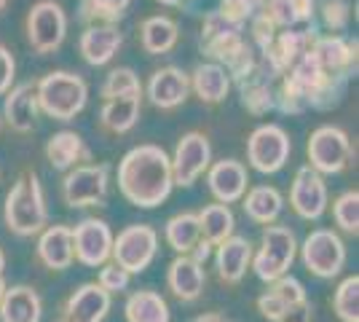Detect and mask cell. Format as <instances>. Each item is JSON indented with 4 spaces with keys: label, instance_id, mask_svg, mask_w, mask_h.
Segmentation results:
<instances>
[{
    "label": "cell",
    "instance_id": "45",
    "mask_svg": "<svg viewBox=\"0 0 359 322\" xmlns=\"http://www.w3.org/2000/svg\"><path fill=\"white\" fill-rule=\"evenodd\" d=\"M14 78H16V62L14 54L8 48L0 43V97L8 92L14 86Z\"/></svg>",
    "mask_w": 359,
    "mask_h": 322
},
{
    "label": "cell",
    "instance_id": "18",
    "mask_svg": "<svg viewBox=\"0 0 359 322\" xmlns=\"http://www.w3.org/2000/svg\"><path fill=\"white\" fill-rule=\"evenodd\" d=\"M188 94H191V78L175 65L156 70L148 81V100L161 110L180 107L188 100Z\"/></svg>",
    "mask_w": 359,
    "mask_h": 322
},
{
    "label": "cell",
    "instance_id": "21",
    "mask_svg": "<svg viewBox=\"0 0 359 322\" xmlns=\"http://www.w3.org/2000/svg\"><path fill=\"white\" fill-rule=\"evenodd\" d=\"M38 97H35V83H19L14 89L6 92V102H3V119L6 123L19 132V135H27L35 129V121H38Z\"/></svg>",
    "mask_w": 359,
    "mask_h": 322
},
{
    "label": "cell",
    "instance_id": "14",
    "mask_svg": "<svg viewBox=\"0 0 359 322\" xmlns=\"http://www.w3.org/2000/svg\"><path fill=\"white\" fill-rule=\"evenodd\" d=\"M110 250H113V231L105 220L86 217L73 229V253L78 263L100 269L102 263L110 261Z\"/></svg>",
    "mask_w": 359,
    "mask_h": 322
},
{
    "label": "cell",
    "instance_id": "50",
    "mask_svg": "<svg viewBox=\"0 0 359 322\" xmlns=\"http://www.w3.org/2000/svg\"><path fill=\"white\" fill-rule=\"evenodd\" d=\"M266 3H269V0H255V6H257V11H260V8L266 6Z\"/></svg>",
    "mask_w": 359,
    "mask_h": 322
},
{
    "label": "cell",
    "instance_id": "35",
    "mask_svg": "<svg viewBox=\"0 0 359 322\" xmlns=\"http://www.w3.org/2000/svg\"><path fill=\"white\" fill-rule=\"evenodd\" d=\"M126 322H169V304L156 290H137L126 301Z\"/></svg>",
    "mask_w": 359,
    "mask_h": 322
},
{
    "label": "cell",
    "instance_id": "24",
    "mask_svg": "<svg viewBox=\"0 0 359 322\" xmlns=\"http://www.w3.org/2000/svg\"><path fill=\"white\" fill-rule=\"evenodd\" d=\"M204 282H207L204 263H198L194 255H177L169 263L166 285L180 301H196L204 293Z\"/></svg>",
    "mask_w": 359,
    "mask_h": 322
},
{
    "label": "cell",
    "instance_id": "20",
    "mask_svg": "<svg viewBox=\"0 0 359 322\" xmlns=\"http://www.w3.org/2000/svg\"><path fill=\"white\" fill-rule=\"evenodd\" d=\"M252 263V242L247 236H228L215 247V269L225 285H236Z\"/></svg>",
    "mask_w": 359,
    "mask_h": 322
},
{
    "label": "cell",
    "instance_id": "32",
    "mask_svg": "<svg viewBox=\"0 0 359 322\" xmlns=\"http://www.w3.org/2000/svg\"><path fill=\"white\" fill-rule=\"evenodd\" d=\"M198 215V229H201V239L207 245L217 247L220 242H225L228 236H233V229H236V217L231 213L228 204H207Z\"/></svg>",
    "mask_w": 359,
    "mask_h": 322
},
{
    "label": "cell",
    "instance_id": "29",
    "mask_svg": "<svg viewBox=\"0 0 359 322\" xmlns=\"http://www.w3.org/2000/svg\"><path fill=\"white\" fill-rule=\"evenodd\" d=\"M260 14L269 19L271 25L279 27H306L314 25V0H269Z\"/></svg>",
    "mask_w": 359,
    "mask_h": 322
},
{
    "label": "cell",
    "instance_id": "34",
    "mask_svg": "<svg viewBox=\"0 0 359 322\" xmlns=\"http://www.w3.org/2000/svg\"><path fill=\"white\" fill-rule=\"evenodd\" d=\"M166 242L177 255H194V250L201 242L198 229V215L196 213H177L166 223Z\"/></svg>",
    "mask_w": 359,
    "mask_h": 322
},
{
    "label": "cell",
    "instance_id": "16",
    "mask_svg": "<svg viewBox=\"0 0 359 322\" xmlns=\"http://www.w3.org/2000/svg\"><path fill=\"white\" fill-rule=\"evenodd\" d=\"M110 311V293L97 282H86L62 304L57 322H102Z\"/></svg>",
    "mask_w": 359,
    "mask_h": 322
},
{
    "label": "cell",
    "instance_id": "40",
    "mask_svg": "<svg viewBox=\"0 0 359 322\" xmlns=\"http://www.w3.org/2000/svg\"><path fill=\"white\" fill-rule=\"evenodd\" d=\"M129 282H132V274L126 271V269H121L118 263H102L100 266V276H97V285L102 288L105 293L110 295H116V293H123L129 288Z\"/></svg>",
    "mask_w": 359,
    "mask_h": 322
},
{
    "label": "cell",
    "instance_id": "48",
    "mask_svg": "<svg viewBox=\"0 0 359 322\" xmlns=\"http://www.w3.org/2000/svg\"><path fill=\"white\" fill-rule=\"evenodd\" d=\"M3 269H6V258H3V250H0V298L6 293V279H3Z\"/></svg>",
    "mask_w": 359,
    "mask_h": 322
},
{
    "label": "cell",
    "instance_id": "47",
    "mask_svg": "<svg viewBox=\"0 0 359 322\" xmlns=\"http://www.w3.org/2000/svg\"><path fill=\"white\" fill-rule=\"evenodd\" d=\"M191 322H231L225 314H217V311H207V314H198Z\"/></svg>",
    "mask_w": 359,
    "mask_h": 322
},
{
    "label": "cell",
    "instance_id": "10",
    "mask_svg": "<svg viewBox=\"0 0 359 322\" xmlns=\"http://www.w3.org/2000/svg\"><path fill=\"white\" fill-rule=\"evenodd\" d=\"M300 258L306 269L319 279H332L341 274L346 263V245L344 239L330 229H316L306 236L300 247Z\"/></svg>",
    "mask_w": 359,
    "mask_h": 322
},
{
    "label": "cell",
    "instance_id": "42",
    "mask_svg": "<svg viewBox=\"0 0 359 322\" xmlns=\"http://www.w3.org/2000/svg\"><path fill=\"white\" fill-rule=\"evenodd\" d=\"M217 14L223 16V19H228V22L244 27V22H250L257 14V6H255V0H220Z\"/></svg>",
    "mask_w": 359,
    "mask_h": 322
},
{
    "label": "cell",
    "instance_id": "17",
    "mask_svg": "<svg viewBox=\"0 0 359 322\" xmlns=\"http://www.w3.org/2000/svg\"><path fill=\"white\" fill-rule=\"evenodd\" d=\"M309 51L316 65L332 76L351 78V73L357 70V43H348L341 35H325V38L316 35Z\"/></svg>",
    "mask_w": 359,
    "mask_h": 322
},
{
    "label": "cell",
    "instance_id": "9",
    "mask_svg": "<svg viewBox=\"0 0 359 322\" xmlns=\"http://www.w3.org/2000/svg\"><path fill=\"white\" fill-rule=\"evenodd\" d=\"M292 151V142L287 132L276 123H263L257 126L250 140H247V161L255 172L260 175H273L287 164Z\"/></svg>",
    "mask_w": 359,
    "mask_h": 322
},
{
    "label": "cell",
    "instance_id": "1",
    "mask_svg": "<svg viewBox=\"0 0 359 322\" xmlns=\"http://www.w3.org/2000/svg\"><path fill=\"white\" fill-rule=\"evenodd\" d=\"M118 188L123 199L142 210H153L169 199L175 177H172V161L164 148L158 145L132 148L118 164Z\"/></svg>",
    "mask_w": 359,
    "mask_h": 322
},
{
    "label": "cell",
    "instance_id": "5",
    "mask_svg": "<svg viewBox=\"0 0 359 322\" xmlns=\"http://www.w3.org/2000/svg\"><path fill=\"white\" fill-rule=\"evenodd\" d=\"M298 255V239L295 234L285 226H266L263 236H260V247L257 253H252V266L257 279L263 282H273L279 276H285L290 271V266Z\"/></svg>",
    "mask_w": 359,
    "mask_h": 322
},
{
    "label": "cell",
    "instance_id": "38",
    "mask_svg": "<svg viewBox=\"0 0 359 322\" xmlns=\"http://www.w3.org/2000/svg\"><path fill=\"white\" fill-rule=\"evenodd\" d=\"M126 94H142V83L132 67H116L110 70L102 83V100L126 97Z\"/></svg>",
    "mask_w": 359,
    "mask_h": 322
},
{
    "label": "cell",
    "instance_id": "19",
    "mask_svg": "<svg viewBox=\"0 0 359 322\" xmlns=\"http://www.w3.org/2000/svg\"><path fill=\"white\" fill-rule=\"evenodd\" d=\"M207 183H210L212 196L220 204H233L247 194L250 177H247V167L241 161L223 159L207 169Z\"/></svg>",
    "mask_w": 359,
    "mask_h": 322
},
{
    "label": "cell",
    "instance_id": "3",
    "mask_svg": "<svg viewBox=\"0 0 359 322\" xmlns=\"http://www.w3.org/2000/svg\"><path fill=\"white\" fill-rule=\"evenodd\" d=\"M3 220L16 236H35L48 226V210L41 180L35 172L19 175L3 204Z\"/></svg>",
    "mask_w": 359,
    "mask_h": 322
},
{
    "label": "cell",
    "instance_id": "15",
    "mask_svg": "<svg viewBox=\"0 0 359 322\" xmlns=\"http://www.w3.org/2000/svg\"><path fill=\"white\" fill-rule=\"evenodd\" d=\"M290 204L303 220H319L327 210L325 177L309 164L295 172V180H292V188H290Z\"/></svg>",
    "mask_w": 359,
    "mask_h": 322
},
{
    "label": "cell",
    "instance_id": "4",
    "mask_svg": "<svg viewBox=\"0 0 359 322\" xmlns=\"http://www.w3.org/2000/svg\"><path fill=\"white\" fill-rule=\"evenodd\" d=\"M35 97L46 116H51L54 121H70L86 107L89 86L78 73L54 70L35 83Z\"/></svg>",
    "mask_w": 359,
    "mask_h": 322
},
{
    "label": "cell",
    "instance_id": "12",
    "mask_svg": "<svg viewBox=\"0 0 359 322\" xmlns=\"http://www.w3.org/2000/svg\"><path fill=\"white\" fill-rule=\"evenodd\" d=\"M314 38L316 35L311 25H306V27H290V30H285V32H276L273 41L260 51V54H263V62H260V65H263L273 78H282L287 70L311 48Z\"/></svg>",
    "mask_w": 359,
    "mask_h": 322
},
{
    "label": "cell",
    "instance_id": "33",
    "mask_svg": "<svg viewBox=\"0 0 359 322\" xmlns=\"http://www.w3.org/2000/svg\"><path fill=\"white\" fill-rule=\"evenodd\" d=\"M241 105L247 107L252 116H263L273 110V86H271V76H263V65L257 62L250 76L239 81Z\"/></svg>",
    "mask_w": 359,
    "mask_h": 322
},
{
    "label": "cell",
    "instance_id": "22",
    "mask_svg": "<svg viewBox=\"0 0 359 322\" xmlns=\"http://www.w3.org/2000/svg\"><path fill=\"white\" fill-rule=\"evenodd\" d=\"M121 43H123V35L116 25H89L78 41V51L91 67H102L118 54Z\"/></svg>",
    "mask_w": 359,
    "mask_h": 322
},
{
    "label": "cell",
    "instance_id": "30",
    "mask_svg": "<svg viewBox=\"0 0 359 322\" xmlns=\"http://www.w3.org/2000/svg\"><path fill=\"white\" fill-rule=\"evenodd\" d=\"M140 41L148 54H169L177 46L180 41V27L172 16H148L140 25Z\"/></svg>",
    "mask_w": 359,
    "mask_h": 322
},
{
    "label": "cell",
    "instance_id": "37",
    "mask_svg": "<svg viewBox=\"0 0 359 322\" xmlns=\"http://www.w3.org/2000/svg\"><path fill=\"white\" fill-rule=\"evenodd\" d=\"M332 217H335V226L357 236L359 234V191H346L338 199L332 201Z\"/></svg>",
    "mask_w": 359,
    "mask_h": 322
},
{
    "label": "cell",
    "instance_id": "49",
    "mask_svg": "<svg viewBox=\"0 0 359 322\" xmlns=\"http://www.w3.org/2000/svg\"><path fill=\"white\" fill-rule=\"evenodd\" d=\"M158 3H161V6H169V8H175V6H182L185 0H158Z\"/></svg>",
    "mask_w": 359,
    "mask_h": 322
},
{
    "label": "cell",
    "instance_id": "44",
    "mask_svg": "<svg viewBox=\"0 0 359 322\" xmlns=\"http://www.w3.org/2000/svg\"><path fill=\"white\" fill-rule=\"evenodd\" d=\"M287 307H290V304H285V301H282L273 290H266L260 298H257V311H260L269 322L279 320V317L287 311Z\"/></svg>",
    "mask_w": 359,
    "mask_h": 322
},
{
    "label": "cell",
    "instance_id": "31",
    "mask_svg": "<svg viewBox=\"0 0 359 322\" xmlns=\"http://www.w3.org/2000/svg\"><path fill=\"white\" fill-rule=\"evenodd\" d=\"M241 207H244V213H247L250 220L260 223V226H271L282 215L285 199H282V194L273 185H255V188H250V194L244 196Z\"/></svg>",
    "mask_w": 359,
    "mask_h": 322
},
{
    "label": "cell",
    "instance_id": "23",
    "mask_svg": "<svg viewBox=\"0 0 359 322\" xmlns=\"http://www.w3.org/2000/svg\"><path fill=\"white\" fill-rule=\"evenodd\" d=\"M38 261L51 271H65L75 261L73 229L70 226H46L38 239Z\"/></svg>",
    "mask_w": 359,
    "mask_h": 322
},
{
    "label": "cell",
    "instance_id": "13",
    "mask_svg": "<svg viewBox=\"0 0 359 322\" xmlns=\"http://www.w3.org/2000/svg\"><path fill=\"white\" fill-rule=\"evenodd\" d=\"M169 161H172V177H175V185L191 188V185H194L212 164L210 140L204 137L201 132H188V135H182V137L177 140L175 156H172Z\"/></svg>",
    "mask_w": 359,
    "mask_h": 322
},
{
    "label": "cell",
    "instance_id": "46",
    "mask_svg": "<svg viewBox=\"0 0 359 322\" xmlns=\"http://www.w3.org/2000/svg\"><path fill=\"white\" fill-rule=\"evenodd\" d=\"M311 311H314L311 301L306 298V301H298V304L287 307V311L276 322H311Z\"/></svg>",
    "mask_w": 359,
    "mask_h": 322
},
{
    "label": "cell",
    "instance_id": "26",
    "mask_svg": "<svg viewBox=\"0 0 359 322\" xmlns=\"http://www.w3.org/2000/svg\"><path fill=\"white\" fill-rule=\"evenodd\" d=\"M41 314L43 304L32 288L27 285L6 288L0 298V322H41Z\"/></svg>",
    "mask_w": 359,
    "mask_h": 322
},
{
    "label": "cell",
    "instance_id": "28",
    "mask_svg": "<svg viewBox=\"0 0 359 322\" xmlns=\"http://www.w3.org/2000/svg\"><path fill=\"white\" fill-rule=\"evenodd\" d=\"M140 110H142V94L113 97V100H105V105L100 110V123L113 135H126L140 121Z\"/></svg>",
    "mask_w": 359,
    "mask_h": 322
},
{
    "label": "cell",
    "instance_id": "11",
    "mask_svg": "<svg viewBox=\"0 0 359 322\" xmlns=\"http://www.w3.org/2000/svg\"><path fill=\"white\" fill-rule=\"evenodd\" d=\"M67 35V14L60 3L41 0L27 14V41L38 54H54L65 43Z\"/></svg>",
    "mask_w": 359,
    "mask_h": 322
},
{
    "label": "cell",
    "instance_id": "6",
    "mask_svg": "<svg viewBox=\"0 0 359 322\" xmlns=\"http://www.w3.org/2000/svg\"><path fill=\"white\" fill-rule=\"evenodd\" d=\"M158 253V234L145 223H132L121 231L118 236H113V250L110 258L118 263L121 269H126L129 274H142L148 269L153 258Z\"/></svg>",
    "mask_w": 359,
    "mask_h": 322
},
{
    "label": "cell",
    "instance_id": "27",
    "mask_svg": "<svg viewBox=\"0 0 359 322\" xmlns=\"http://www.w3.org/2000/svg\"><path fill=\"white\" fill-rule=\"evenodd\" d=\"M191 92L207 105H220L231 92V76L225 73L217 62H201L191 73Z\"/></svg>",
    "mask_w": 359,
    "mask_h": 322
},
{
    "label": "cell",
    "instance_id": "2",
    "mask_svg": "<svg viewBox=\"0 0 359 322\" xmlns=\"http://www.w3.org/2000/svg\"><path fill=\"white\" fill-rule=\"evenodd\" d=\"M244 27L228 22L217 11L207 14L204 27H201V48L212 60L231 76V81H244V78L257 67V57L252 54V46L244 41Z\"/></svg>",
    "mask_w": 359,
    "mask_h": 322
},
{
    "label": "cell",
    "instance_id": "39",
    "mask_svg": "<svg viewBox=\"0 0 359 322\" xmlns=\"http://www.w3.org/2000/svg\"><path fill=\"white\" fill-rule=\"evenodd\" d=\"M132 0H83V19L86 22H118L121 16L126 14Z\"/></svg>",
    "mask_w": 359,
    "mask_h": 322
},
{
    "label": "cell",
    "instance_id": "41",
    "mask_svg": "<svg viewBox=\"0 0 359 322\" xmlns=\"http://www.w3.org/2000/svg\"><path fill=\"white\" fill-rule=\"evenodd\" d=\"M322 19L332 32H344L348 27V19H351V6L346 0H325Z\"/></svg>",
    "mask_w": 359,
    "mask_h": 322
},
{
    "label": "cell",
    "instance_id": "7",
    "mask_svg": "<svg viewBox=\"0 0 359 322\" xmlns=\"http://www.w3.org/2000/svg\"><path fill=\"white\" fill-rule=\"evenodd\" d=\"M107 164H81L67 169L62 180V199L73 210L102 207L107 199Z\"/></svg>",
    "mask_w": 359,
    "mask_h": 322
},
{
    "label": "cell",
    "instance_id": "8",
    "mask_svg": "<svg viewBox=\"0 0 359 322\" xmlns=\"http://www.w3.org/2000/svg\"><path fill=\"white\" fill-rule=\"evenodd\" d=\"M309 167L319 175H338L348 167L351 159V140L341 126L325 123L309 137Z\"/></svg>",
    "mask_w": 359,
    "mask_h": 322
},
{
    "label": "cell",
    "instance_id": "43",
    "mask_svg": "<svg viewBox=\"0 0 359 322\" xmlns=\"http://www.w3.org/2000/svg\"><path fill=\"white\" fill-rule=\"evenodd\" d=\"M269 290H273L285 304H298V301H306V290H303V285H300L295 276H279V279H273L271 282Z\"/></svg>",
    "mask_w": 359,
    "mask_h": 322
},
{
    "label": "cell",
    "instance_id": "51",
    "mask_svg": "<svg viewBox=\"0 0 359 322\" xmlns=\"http://www.w3.org/2000/svg\"><path fill=\"white\" fill-rule=\"evenodd\" d=\"M6 3H8V0H0V11H3V8H6Z\"/></svg>",
    "mask_w": 359,
    "mask_h": 322
},
{
    "label": "cell",
    "instance_id": "25",
    "mask_svg": "<svg viewBox=\"0 0 359 322\" xmlns=\"http://www.w3.org/2000/svg\"><path fill=\"white\" fill-rule=\"evenodd\" d=\"M46 159H48V164L54 169L67 172V169L81 167V164L91 161V151L78 132L62 129L57 135H51L48 142H46Z\"/></svg>",
    "mask_w": 359,
    "mask_h": 322
},
{
    "label": "cell",
    "instance_id": "36",
    "mask_svg": "<svg viewBox=\"0 0 359 322\" xmlns=\"http://www.w3.org/2000/svg\"><path fill=\"white\" fill-rule=\"evenodd\" d=\"M332 309L341 322H359V276H346L332 295Z\"/></svg>",
    "mask_w": 359,
    "mask_h": 322
}]
</instances>
